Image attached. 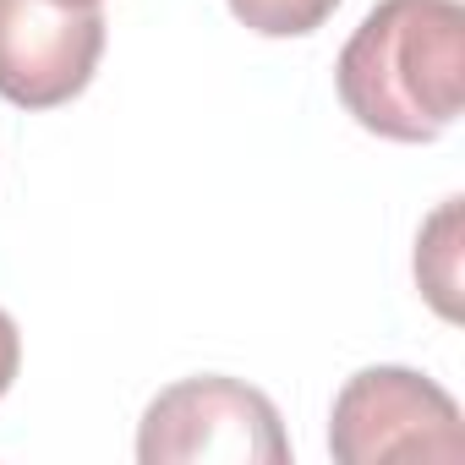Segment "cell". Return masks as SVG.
Returning <instances> with one entry per match:
<instances>
[{
  "label": "cell",
  "instance_id": "8992f818",
  "mask_svg": "<svg viewBox=\"0 0 465 465\" xmlns=\"http://www.w3.org/2000/svg\"><path fill=\"white\" fill-rule=\"evenodd\" d=\"M224 6L263 39H302V34H318L340 12V0H224Z\"/></svg>",
  "mask_w": 465,
  "mask_h": 465
},
{
  "label": "cell",
  "instance_id": "6da1fadb",
  "mask_svg": "<svg viewBox=\"0 0 465 465\" xmlns=\"http://www.w3.org/2000/svg\"><path fill=\"white\" fill-rule=\"evenodd\" d=\"M340 104L389 143H432L465 104L460 0H378L334 61Z\"/></svg>",
  "mask_w": 465,
  "mask_h": 465
},
{
  "label": "cell",
  "instance_id": "277c9868",
  "mask_svg": "<svg viewBox=\"0 0 465 465\" xmlns=\"http://www.w3.org/2000/svg\"><path fill=\"white\" fill-rule=\"evenodd\" d=\"M104 55L99 0H0V99L17 110L72 104Z\"/></svg>",
  "mask_w": 465,
  "mask_h": 465
},
{
  "label": "cell",
  "instance_id": "5b68a950",
  "mask_svg": "<svg viewBox=\"0 0 465 465\" xmlns=\"http://www.w3.org/2000/svg\"><path fill=\"white\" fill-rule=\"evenodd\" d=\"M416 280L427 302L454 323L460 318V197H449L416 236Z\"/></svg>",
  "mask_w": 465,
  "mask_h": 465
},
{
  "label": "cell",
  "instance_id": "3957f363",
  "mask_svg": "<svg viewBox=\"0 0 465 465\" xmlns=\"http://www.w3.org/2000/svg\"><path fill=\"white\" fill-rule=\"evenodd\" d=\"M329 454L340 465H389V460L460 465L465 454L460 405L411 367H361L334 394Z\"/></svg>",
  "mask_w": 465,
  "mask_h": 465
},
{
  "label": "cell",
  "instance_id": "52a82bcc",
  "mask_svg": "<svg viewBox=\"0 0 465 465\" xmlns=\"http://www.w3.org/2000/svg\"><path fill=\"white\" fill-rule=\"evenodd\" d=\"M17 367H23V334H17L12 312L0 307V394L17 383Z\"/></svg>",
  "mask_w": 465,
  "mask_h": 465
},
{
  "label": "cell",
  "instance_id": "7a4b0ae2",
  "mask_svg": "<svg viewBox=\"0 0 465 465\" xmlns=\"http://www.w3.org/2000/svg\"><path fill=\"white\" fill-rule=\"evenodd\" d=\"M143 465H285L291 438L263 389L242 378H181L153 394L137 427Z\"/></svg>",
  "mask_w": 465,
  "mask_h": 465
}]
</instances>
